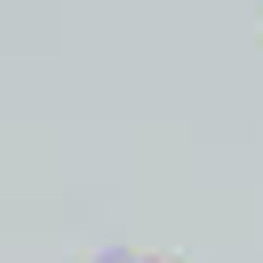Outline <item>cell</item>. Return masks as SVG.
I'll use <instances>...</instances> for the list:
<instances>
[{
    "label": "cell",
    "instance_id": "6da1fadb",
    "mask_svg": "<svg viewBox=\"0 0 263 263\" xmlns=\"http://www.w3.org/2000/svg\"><path fill=\"white\" fill-rule=\"evenodd\" d=\"M120 263H160V255H120Z\"/></svg>",
    "mask_w": 263,
    "mask_h": 263
}]
</instances>
